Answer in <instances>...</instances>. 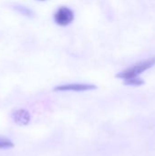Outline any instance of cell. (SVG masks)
Wrapping results in <instances>:
<instances>
[{"label":"cell","mask_w":155,"mask_h":156,"mask_svg":"<svg viewBox=\"0 0 155 156\" xmlns=\"http://www.w3.org/2000/svg\"><path fill=\"white\" fill-rule=\"evenodd\" d=\"M155 65V57L153 58H149L145 60L140 61L134 65H132V67L119 72L116 75V78L118 79H122V80H127V79H131V78H135L138 77L139 75H141L142 73H143L144 71L148 70L149 69L153 68Z\"/></svg>","instance_id":"6da1fadb"},{"label":"cell","mask_w":155,"mask_h":156,"mask_svg":"<svg viewBox=\"0 0 155 156\" xmlns=\"http://www.w3.org/2000/svg\"><path fill=\"white\" fill-rule=\"evenodd\" d=\"M74 20V12L68 6L59 7L54 15V21L57 25L66 27Z\"/></svg>","instance_id":"7a4b0ae2"},{"label":"cell","mask_w":155,"mask_h":156,"mask_svg":"<svg viewBox=\"0 0 155 156\" xmlns=\"http://www.w3.org/2000/svg\"><path fill=\"white\" fill-rule=\"evenodd\" d=\"M97 89V86L94 84H88V83H69L58 85L54 88V91H76V92H82V91H89L94 90Z\"/></svg>","instance_id":"3957f363"},{"label":"cell","mask_w":155,"mask_h":156,"mask_svg":"<svg viewBox=\"0 0 155 156\" xmlns=\"http://www.w3.org/2000/svg\"><path fill=\"white\" fill-rule=\"evenodd\" d=\"M11 119L18 126H26L31 122V114L26 109H16L11 112Z\"/></svg>","instance_id":"277c9868"},{"label":"cell","mask_w":155,"mask_h":156,"mask_svg":"<svg viewBox=\"0 0 155 156\" xmlns=\"http://www.w3.org/2000/svg\"><path fill=\"white\" fill-rule=\"evenodd\" d=\"M124 85L126 86H132V87H139L143 85L145 82L143 79L139 78V77H135V78H131V79H127L124 80L123 81Z\"/></svg>","instance_id":"5b68a950"},{"label":"cell","mask_w":155,"mask_h":156,"mask_svg":"<svg viewBox=\"0 0 155 156\" xmlns=\"http://www.w3.org/2000/svg\"><path fill=\"white\" fill-rule=\"evenodd\" d=\"M15 144L12 140L5 137L0 136V150H9L14 148Z\"/></svg>","instance_id":"8992f818"},{"label":"cell","mask_w":155,"mask_h":156,"mask_svg":"<svg viewBox=\"0 0 155 156\" xmlns=\"http://www.w3.org/2000/svg\"><path fill=\"white\" fill-rule=\"evenodd\" d=\"M15 9L17 10L20 14L24 15V16H26L28 17H32L34 16V13L31 9H29L28 7L26 6H23V5H16L15 6Z\"/></svg>","instance_id":"52a82bcc"},{"label":"cell","mask_w":155,"mask_h":156,"mask_svg":"<svg viewBox=\"0 0 155 156\" xmlns=\"http://www.w3.org/2000/svg\"><path fill=\"white\" fill-rule=\"evenodd\" d=\"M39 1H45V0H39Z\"/></svg>","instance_id":"ba28073f"}]
</instances>
